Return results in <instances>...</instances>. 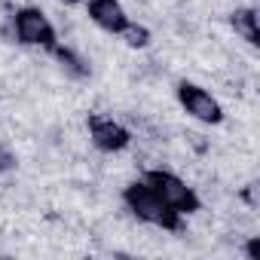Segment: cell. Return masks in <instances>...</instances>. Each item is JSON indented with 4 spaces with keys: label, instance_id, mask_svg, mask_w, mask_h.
Listing matches in <instances>:
<instances>
[{
    "label": "cell",
    "instance_id": "1",
    "mask_svg": "<svg viewBox=\"0 0 260 260\" xmlns=\"http://www.w3.org/2000/svg\"><path fill=\"white\" fill-rule=\"evenodd\" d=\"M122 202L125 208L132 211L138 220L150 223V226H159V230H169V233H181L184 230V217L178 211H172L162 196L147 184V181H132L122 187Z\"/></svg>",
    "mask_w": 260,
    "mask_h": 260
},
{
    "label": "cell",
    "instance_id": "2",
    "mask_svg": "<svg viewBox=\"0 0 260 260\" xmlns=\"http://www.w3.org/2000/svg\"><path fill=\"white\" fill-rule=\"evenodd\" d=\"M144 181L162 196V202L172 208V211H178L181 217H187V214H196L199 208H202V199H199V193L184 181V178H178L175 172H166V169H150L147 175H144Z\"/></svg>",
    "mask_w": 260,
    "mask_h": 260
},
{
    "label": "cell",
    "instance_id": "3",
    "mask_svg": "<svg viewBox=\"0 0 260 260\" xmlns=\"http://www.w3.org/2000/svg\"><path fill=\"white\" fill-rule=\"evenodd\" d=\"M13 34H16L19 43L34 46V49H46V52H52L55 43H58L55 25L49 22V16L40 7H22V10H16L13 13Z\"/></svg>",
    "mask_w": 260,
    "mask_h": 260
},
{
    "label": "cell",
    "instance_id": "4",
    "mask_svg": "<svg viewBox=\"0 0 260 260\" xmlns=\"http://www.w3.org/2000/svg\"><path fill=\"white\" fill-rule=\"evenodd\" d=\"M175 95H178V104L184 107V113L190 119H196L202 125H220L223 122V107L205 86L184 80V83H178Z\"/></svg>",
    "mask_w": 260,
    "mask_h": 260
},
{
    "label": "cell",
    "instance_id": "5",
    "mask_svg": "<svg viewBox=\"0 0 260 260\" xmlns=\"http://www.w3.org/2000/svg\"><path fill=\"white\" fill-rule=\"evenodd\" d=\"M86 125H89L92 144L101 153H119V150H125L128 144H132V132H128L119 119H113L107 113H89Z\"/></svg>",
    "mask_w": 260,
    "mask_h": 260
},
{
    "label": "cell",
    "instance_id": "6",
    "mask_svg": "<svg viewBox=\"0 0 260 260\" xmlns=\"http://www.w3.org/2000/svg\"><path fill=\"white\" fill-rule=\"evenodd\" d=\"M86 16L92 25H98L107 34H116L128 25V13L119 0H86Z\"/></svg>",
    "mask_w": 260,
    "mask_h": 260
},
{
    "label": "cell",
    "instance_id": "7",
    "mask_svg": "<svg viewBox=\"0 0 260 260\" xmlns=\"http://www.w3.org/2000/svg\"><path fill=\"white\" fill-rule=\"evenodd\" d=\"M230 28L236 31V37H242L248 46L260 43V31H257V10L254 7H239L230 13Z\"/></svg>",
    "mask_w": 260,
    "mask_h": 260
},
{
    "label": "cell",
    "instance_id": "8",
    "mask_svg": "<svg viewBox=\"0 0 260 260\" xmlns=\"http://www.w3.org/2000/svg\"><path fill=\"white\" fill-rule=\"evenodd\" d=\"M52 55H55V61L61 64V71H64L68 77H74V80H83V77H89V61H86L80 52H74L71 46H61V43H55Z\"/></svg>",
    "mask_w": 260,
    "mask_h": 260
},
{
    "label": "cell",
    "instance_id": "9",
    "mask_svg": "<svg viewBox=\"0 0 260 260\" xmlns=\"http://www.w3.org/2000/svg\"><path fill=\"white\" fill-rule=\"evenodd\" d=\"M119 37L128 43V46H132V49H144L147 43H150V31L144 28V25H138V22H132V19H128V25L119 31Z\"/></svg>",
    "mask_w": 260,
    "mask_h": 260
},
{
    "label": "cell",
    "instance_id": "10",
    "mask_svg": "<svg viewBox=\"0 0 260 260\" xmlns=\"http://www.w3.org/2000/svg\"><path fill=\"white\" fill-rule=\"evenodd\" d=\"M16 169V153L7 147V144H0V175H7Z\"/></svg>",
    "mask_w": 260,
    "mask_h": 260
},
{
    "label": "cell",
    "instance_id": "11",
    "mask_svg": "<svg viewBox=\"0 0 260 260\" xmlns=\"http://www.w3.org/2000/svg\"><path fill=\"white\" fill-rule=\"evenodd\" d=\"M245 251H248V257H251V260H257V257H260V248H257V236H251V242H248V248H245Z\"/></svg>",
    "mask_w": 260,
    "mask_h": 260
},
{
    "label": "cell",
    "instance_id": "12",
    "mask_svg": "<svg viewBox=\"0 0 260 260\" xmlns=\"http://www.w3.org/2000/svg\"><path fill=\"white\" fill-rule=\"evenodd\" d=\"M61 4H68V7H74V4H86V0H61Z\"/></svg>",
    "mask_w": 260,
    "mask_h": 260
}]
</instances>
